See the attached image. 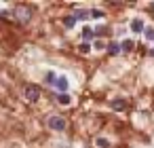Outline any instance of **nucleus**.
Segmentation results:
<instances>
[{"label": "nucleus", "mask_w": 154, "mask_h": 148, "mask_svg": "<svg viewBox=\"0 0 154 148\" xmlns=\"http://www.w3.org/2000/svg\"><path fill=\"white\" fill-rule=\"evenodd\" d=\"M143 36H146L148 43H154V28H146L143 30Z\"/></svg>", "instance_id": "obj_15"}, {"label": "nucleus", "mask_w": 154, "mask_h": 148, "mask_svg": "<svg viewBox=\"0 0 154 148\" xmlns=\"http://www.w3.org/2000/svg\"><path fill=\"white\" fill-rule=\"evenodd\" d=\"M110 55H118V53H122V47H120V43H116V40H112V43H108V49H106Z\"/></svg>", "instance_id": "obj_5"}, {"label": "nucleus", "mask_w": 154, "mask_h": 148, "mask_svg": "<svg viewBox=\"0 0 154 148\" xmlns=\"http://www.w3.org/2000/svg\"><path fill=\"white\" fill-rule=\"evenodd\" d=\"M45 83H47V85H53V87H55V83H57V74H55L53 70H49V72L45 74Z\"/></svg>", "instance_id": "obj_9"}, {"label": "nucleus", "mask_w": 154, "mask_h": 148, "mask_svg": "<svg viewBox=\"0 0 154 148\" xmlns=\"http://www.w3.org/2000/svg\"><path fill=\"white\" fill-rule=\"evenodd\" d=\"M55 87L59 89V93H68V87H70V80H68V76H57V83H55Z\"/></svg>", "instance_id": "obj_4"}, {"label": "nucleus", "mask_w": 154, "mask_h": 148, "mask_svg": "<svg viewBox=\"0 0 154 148\" xmlns=\"http://www.w3.org/2000/svg\"><path fill=\"white\" fill-rule=\"evenodd\" d=\"M129 28H131V32H133V34H139V32H143V30H146V24H143V19H141V17H135V19H131Z\"/></svg>", "instance_id": "obj_3"}, {"label": "nucleus", "mask_w": 154, "mask_h": 148, "mask_svg": "<svg viewBox=\"0 0 154 148\" xmlns=\"http://www.w3.org/2000/svg\"><path fill=\"white\" fill-rule=\"evenodd\" d=\"M93 36H95V32L91 30V28H82V43H89V40H93Z\"/></svg>", "instance_id": "obj_8"}, {"label": "nucleus", "mask_w": 154, "mask_h": 148, "mask_svg": "<svg viewBox=\"0 0 154 148\" xmlns=\"http://www.w3.org/2000/svg\"><path fill=\"white\" fill-rule=\"evenodd\" d=\"M95 144H97L99 148H110V140H108V137H97Z\"/></svg>", "instance_id": "obj_14"}, {"label": "nucleus", "mask_w": 154, "mask_h": 148, "mask_svg": "<svg viewBox=\"0 0 154 148\" xmlns=\"http://www.w3.org/2000/svg\"><path fill=\"white\" fill-rule=\"evenodd\" d=\"M63 26H66L68 30H70V28H74V26H76V17H74V15L66 17V19H63Z\"/></svg>", "instance_id": "obj_12"}, {"label": "nucleus", "mask_w": 154, "mask_h": 148, "mask_svg": "<svg viewBox=\"0 0 154 148\" xmlns=\"http://www.w3.org/2000/svg\"><path fill=\"white\" fill-rule=\"evenodd\" d=\"M47 125H49V129H53V131H63V129H66V118H61V116H49Z\"/></svg>", "instance_id": "obj_2"}, {"label": "nucleus", "mask_w": 154, "mask_h": 148, "mask_svg": "<svg viewBox=\"0 0 154 148\" xmlns=\"http://www.w3.org/2000/svg\"><path fill=\"white\" fill-rule=\"evenodd\" d=\"M72 15L76 17V21H87L91 17V11H74Z\"/></svg>", "instance_id": "obj_6"}, {"label": "nucleus", "mask_w": 154, "mask_h": 148, "mask_svg": "<svg viewBox=\"0 0 154 148\" xmlns=\"http://www.w3.org/2000/svg\"><path fill=\"white\" fill-rule=\"evenodd\" d=\"M57 102H59L61 106H70V104H72V95H70V93H59V95H57Z\"/></svg>", "instance_id": "obj_7"}, {"label": "nucleus", "mask_w": 154, "mask_h": 148, "mask_svg": "<svg viewBox=\"0 0 154 148\" xmlns=\"http://www.w3.org/2000/svg\"><path fill=\"white\" fill-rule=\"evenodd\" d=\"M78 49H80V53H89V51H91L93 47H91L89 43H80V47H78Z\"/></svg>", "instance_id": "obj_18"}, {"label": "nucleus", "mask_w": 154, "mask_h": 148, "mask_svg": "<svg viewBox=\"0 0 154 148\" xmlns=\"http://www.w3.org/2000/svg\"><path fill=\"white\" fill-rule=\"evenodd\" d=\"M120 47H122V51H125V53H129V51H133V47H135V40L127 38V40H122V43H120Z\"/></svg>", "instance_id": "obj_10"}, {"label": "nucleus", "mask_w": 154, "mask_h": 148, "mask_svg": "<svg viewBox=\"0 0 154 148\" xmlns=\"http://www.w3.org/2000/svg\"><path fill=\"white\" fill-rule=\"evenodd\" d=\"M125 106H127L125 99H114V102H112V108H114V110H125Z\"/></svg>", "instance_id": "obj_16"}, {"label": "nucleus", "mask_w": 154, "mask_h": 148, "mask_svg": "<svg viewBox=\"0 0 154 148\" xmlns=\"http://www.w3.org/2000/svg\"><path fill=\"white\" fill-rule=\"evenodd\" d=\"M93 49L95 51H103V49H108V43H103L101 38H97V40H93Z\"/></svg>", "instance_id": "obj_11"}, {"label": "nucleus", "mask_w": 154, "mask_h": 148, "mask_svg": "<svg viewBox=\"0 0 154 148\" xmlns=\"http://www.w3.org/2000/svg\"><path fill=\"white\" fill-rule=\"evenodd\" d=\"M93 32H95L97 36H103V34H110V28H108V26H97Z\"/></svg>", "instance_id": "obj_13"}, {"label": "nucleus", "mask_w": 154, "mask_h": 148, "mask_svg": "<svg viewBox=\"0 0 154 148\" xmlns=\"http://www.w3.org/2000/svg\"><path fill=\"white\" fill-rule=\"evenodd\" d=\"M91 17H93V19H101V17H103V11H99V9H91Z\"/></svg>", "instance_id": "obj_17"}, {"label": "nucleus", "mask_w": 154, "mask_h": 148, "mask_svg": "<svg viewBox=\"0 0 154 148\" xmlns=\"http://www.w3.org/2000/svg\"><path fill=\"white\" fill-rule=\"evenodd\" d=\"M23 95H26V99H30V102H38V97H40V87H38V85H26Z\"/></svg>", "instance_id": "obj_1"}]
</instances>
